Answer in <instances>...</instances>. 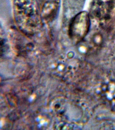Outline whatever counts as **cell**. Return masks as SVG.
Masks as SVG:
<instances>
[{
    "label": "cell",
    "mask_w": 115,
    "mask_h": 130,
    "mask_svg": "<svg viewBox=\"0 0 115 130\" xmlns=\"http://www.w3.org/2000/svg\"><path fill=\"white\" fill-rule=\"evenodd\" d=\"M101 94L115 112V82L111 81L102 87Z\"/></svg>",
    "instance_id": "7a4b0ae2"
},
{
    "label": "cell",
    "mask_w": 115,
    "mask_h": 130,
    "mask_svg": "<svg viewBox=\"0 0 115 130\" xmlns=\"http://www.w3.org/2000/svg\"><path fill=\"white\" fill-rule=\"evenodd\" d=\"M90 21L88 14L86 12H80L73 19L70 27V35L76 42L82 40L89 30Z\"/></svg>",
    "instance_id": "6da1fadb"
}]
</instances>
